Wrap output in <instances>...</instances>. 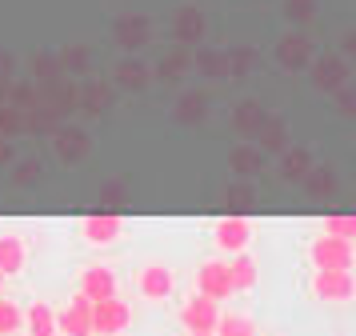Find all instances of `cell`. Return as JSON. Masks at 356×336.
<instances>
[{
  "instance_id": "6da1fadb",
  "label": "cell",
  "mask_w": 356,
  "mask_h": 336,
  "mask_svg": "<svg viewBox=\"0 0 356 336\" xmlns=\"http://www.w3.org/2000/svg\"><path fill=\"white\" fill-rule=\"evenodd\" d=\"M308 292L321 304H353L356 301V276L353 269H312Z\"/></svg>"
},
{
  "instance_id": "7a4b0ae2",
  "label": "cell",
  "mask_w": 356,
  "mask_h": 336,
  "mask_svg": "<svg viewBox=\"0 0 356 336\" xmlns=\"http://www.w3.org/2000/svg\"><path fill=\"white\" fill-rule=\"evenodd\" d=\"M308 264L312 269H353L356 264V240L316 232L308 240Z\"/></svg>"
},
{
  "instance_id": "3957f363",
  "label": "cell",
  "mask_w": 356,
  "mask_h": 336,
  "mask_svg": "<svg viewBox=\"0 0 356 336\" xmlns=\"http://www.w3.org/2000/svg\"><path fill=\"white\" fill-rule=\"evenodd\" d=\"M132 328V304L120 296H104L92 304V336H120Z\"/></svg>"
},
{
  "instance_id": "277c9868",
  "label": "cell",
  "mask_w": 356,
  "mask_h": 336,
  "mask_svg": "<svg viewBox=\"0 0 356 336\" xmlns=\"http://www.w3.org/2000/svg\"><path fill=\"white\" fill-rule=\"evenodd\" d=\"M196 292L216 304L232 301L236 288H232V276H228V260H200L196 264Z\"/></svg>"
},
{
  "instance_id": "5b68a950",
  "label": "cell",
  "mask_w": 356,
  "mask_h": 336,
  "mask_svg": "<svg viewBox=\"0 0 356 336\" xmlns=\"http://www.w3.org/2000/svg\"><path fill=\"white\" fill-rule=\"evenodd\" d=\"M136 292H140V301H148V304L172 301V292H177V272L168 269V264H145V269L136 272Z\"/></svg>"
},
{
  "instance_id": "8992f818",
  "label": "cell",
  "mask_w": 356,
  "mask_h": 336,
  "mask_svg": "<svg viewBox=\"0 0 356 336\" xmlns=\"http://www.w3.org/2000/svg\"><path fill=\"white\" fill-rule=\"evenodd\" d=\"M81 237L92 248H108V244H116V240L124 237V221L116 212H88L81 221Z\"/></svg>"
},
{
  "instance_id": "52a82bcc",
  "label": "cell",
  "mask_w": 356,
  "mask_h": 336,
  "mask_svg": "<svg viewBox=\"0 0 356 336\" xmlns=\"http://www.w3.org/2000/svg\"><path fill=\"white\" fill-rule=\"evenodd\" d=\"M220 312H225V308H220L216 301L193 292L188 301L180 304V324H184V333H212L216 320H220Z\"/></svg>"
},
{
  "instance_id": "ba28073f",
  "label": "cell",
  "mask_w": 356,
  "mask_h": 336,
  "mask_svg": "<svg viewBox=\"0 0 356 336\" xmlns=\"http://www.w3.org/2000/svg\"><path fill=\"white\" fill-rule=\"evenodd\" d=\"M56 336H92V301L84 292L68 296L65 312H56Z\"/></svg>"
},
{
  "instance_id": "9c48e42d",
  "label": "cell",
  "mask_w": 356,
  "mask_h": 336,
  "mask_svg": "<svg viewBox=\"0 0 356 336\" xmlns=\"http://www.w3.org/2000/svg\"><path fill=\"white\" fill-rule=\"evenodd\" d=\"M212 244L220 248V253H248V244H252V221H244V216H225V221L212 224Z\"/></svg>"
},
{
  "instance_id": "30bf717a",
  "label": "cell",
  "mask_w": 356,
  "mask_h": 336,
  "mask_svg": "<svg viewBox=\"0 0 356 336\" xmlns=\"http://www.w3.org/2000/svg\"><path fill=\"white\" fill-rule=\"evenodd\" d=\"M81 292L92 304L104 301V296H116V272L108 269V264H88V269L81 272Z\"/></svg>"
},
{
  "instance_id": "8fae6325",
  "label": "cell",
  "mask_w": 356,
  "mask_h": 336,
  "mask_svg": "<svg viewBox=\"0 0 356 336\" xmlns=\"http://www.w3.org/2000/svg\"><path fill=\"white\" fill-rule=\"evenodd\" d=\"M24 264H29V244H24V237L4 232V237H0V272H4V280H8V276H20Z\"/></svg>"
},
{
  "instance_id": "7c38bea8",
  "label": "cell",
  "mask_w": 356,
  "mask_h": 336,
  "mask_svg": "<svg viewBox=\"0 0 356 336\" xmlns=\"http://www.w3.org/2000/svg\"><path fill=\"white\" fill-rule=\"evenodd\" d=\"M228 276H232V288L236 292H252L260 285V264L248 253H232L228 256Z\"/></svg>"
},
{
  "instance_id": "4fadbf2b",
  "label": "cell",
  "mask_w": 356,
  "mask_h": 336,
  "mask_svg": "<svg viewBox=\"0 0 356 336\" xmlns=\"http://www.w3.org/2000/svg\"><path fill=\"white\" fill-rule=\"evenodd\" d=\"M29 336H56V308L44 301H33L24 308V324H20Z\"/></svg>"
},
{
  "instance_id": "5bb4252c",
  "label": "cell",
  "mask_w": 356,
  "mask_h": 336,
  "mask_svg": "<svg viewBox=\"0 0 356 336\" xmlns=\"http://www.w3.org/2000/svg\"><path fill=\"white\" fill-rule=\"evenodd\" d=\"M212 333L216 336H260V328H257V320L244 317V312H220Z\"/></svg>"
},
{
  "instance_id": "9a60e30c",
  "label": "cell",
  "mask_w": 356,
  "mask_h": 336,
  "mask_svg": "<svg viewBox=\"0 0 356 336\" xmlns=\"http://www.w3.org/2000/svg\"><path fill=\"white\" fill-rule=\"evenodd\" d=\"M24 324V308L13 296H0V336H17Z\"/></svg>"
},
{
  "instance_id": "2e32d148",
  "label": "cell",
  "mask_w": 356,
  "mask_h": 336,
  "mask_svg": "<svg viewBox=\"0 0 356 336\" xmlns=\"http://www.w3.org/2000/svg\"><path fill=\"white\" fill-rule=\"evenodd\" d=\"M321 232H328V237H344V240H356V216H328Z\"/></svg>"
},
{
  "instance_id": "e0dca14e",
  "label": "cell",
  "mask_w": 356,
  "mask_h": 336,
  "mask_svg": "<svg viewBox=\"0 0 356 336\" xmlns=\"http://www.w3.org/2000/svg\"><path fill=\"white\" fill-rule=\"evenodd\" d=\"M184 336H216V333H184Z\"/></svg>"
},
{
  "instance_id": "ac0fdd59",
  "label": "cell",
  "mask_w": 356,
  "mask_h": 336,
  "mask_svg": "<svg viewBox=\"0 0 356 336\" xmlns=\"http://www.w3.org/2000/svg\"><path fill=\"white\" fill-rule=\"evenodd\" d=\"M0 292H4V272H0Z\"/></svg>"
}]
</instances>
